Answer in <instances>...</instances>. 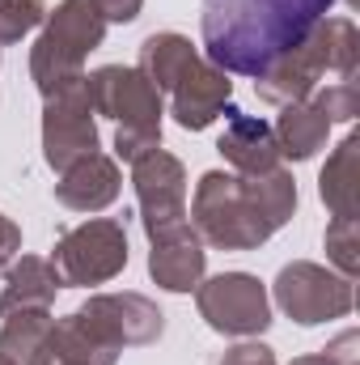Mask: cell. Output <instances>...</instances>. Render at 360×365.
Masks as SVG:
<instances>
[{
  "instance_id": "cell-1",
  "label": "cell",
  "mask_w": 360,
  "mask_h": 365,
  "mask_svg": "<svg viewBox=\"0 0 360 365\" xmlns=\"http://www.w3.org/2000/svg\"><path fill=\"white\" fill-rule=\"evenodd\" d=\"M335 0H203L208 64L238 77H259L275 56L297 47Z\"/></svg>"
},
{
  "instance_id": "cell-2",
  "label": "cell",
  "mask_w": 360,
  "mask_h": 365,
  "mask_svg": "<svg viewBox=\"0 0 360 365\" xmlns=\"http://www.w3.org/2000/svg\"><path fill=\"white\" fill-rule=\"evenodd\" d=\"M297 212V182L284 166L268 175L208 170L195 182L191 230L216 251H255Z\"/></svg>"
},
{
  "instance_id": "cell-3",
  "label": "cell",
  "mask_w": 360,
  "mask_h": 365,
  "mask_svg": "<svg viewBox=\"0 0 360 365\" xmlns=\"http://www.w3.org/2000/svg\"><path fill=\"white\" fill-rule=\"evenodd\" d=\"M356 68H360V34L352 26V17H322L297 47L275 56L255 77V93L263 102L288 106V102H305L327 73H335L339 81H356Z\"/></svg>"
},
{
  "instance_id": "cell-4",
  "label": "cell",
  "mask_w": 360,
  "mask_h": 365,
  "mask_svg": "<svg viewBox=\"0 0 360 365\" xmlns=\"http://www.w3.org/2000/svg\"><path fill=\"white\" fill-rule=\"evenodd\" d=\"M93 115H106L119 123L115 132V153L123 162H136L153 149H162V90L140 73V68H123V64H106L85 77Z\"/></svg>"
},
{
  "instance_id": "cell-5",
  "label": "cell",
  "mask_w": 360,
  "mask_h": 365,
  "mask_svg": "<svg viewBox=\"0 0 360 365\" xmlns=\"http://www.w3.org/2000/svg\"><path fill=\"white\" fill-rule=\"evenodd\" d=\"M106 38V17L97 0H64L55 13H47L38 43L30 47V81L38 86L43 98L73 86L85 77L90 51L102 47Z\"/></svg>"
},
{
  "instance_id": "cell-6",
  "label": "cell",
  "mask_w": 360,
  "mask_h": 365,
  "mask_svg": "<svg viewBox=\"0 0 360 365\" xmlns=\"http://www.w3.org/2000/svg\"><path fill=\"white\" fill-rule=\"evenodd\" d=\"M55 272L64 276V284H106L127 268V225L110 221V217H93L73 225L68 234H60L55 251H51Z\"/></svg>"
},
{
  "instance_id": "cell-7",
  "label": "cell",
  "mask_w": 360,
  "mask_h": 365,
  "mask_svg": "<svg viewBox=\"0 0 360 365\" xmlns=\"http://www.w3.org/2000/svg\"><path fill=\"white\" fill-rule=\"evenodd\" d=\"M275 306H280L292 323L318 327V323L344 319V314L356 306V289H352L348 276H339L335 268L297 259V264L280 268V276H275Z\"/></svg>"
},
{
  "instance_id": "cell-8",
  "label": "cell",
  "mask_w": 360,
  "mask_h": 365,
  "mask_svg": "<svg viewBox=\"0 0 360 365\" xmlns=\"http://www.w3.org/2000/svg\"><path fill=\"white\" fill-rule=\"evenodd\" d=\"M195 306H199V319L221 331V336H263L271 323V302L263 280L250 272H221L212 280H199L195 284Z\"/></svg>"
},
{
  "instance_id": "cell-9",
  "label": "cell",
  "mask_w": 360,
  "mask_h": 365,
  "mask_svg": "<svg viewBox=\"0 0 360 365\" xmlns=\"http://www.w3.org/2000/svg\"><path fill=\"white\" fill-rule=\"evenodd\" d=\"M97 153V123H93V102L85 90V77L55 90L43 106V158L51 170H68L81 158Z\"/></svg>"
},
{
  "instance_id": "cell-10",
  "label": "cell",
  "mask_w": 360,
  "mask_h": 365,
  "mask_svg": "<svg viewBox=\"0 0 360 365\" xmlns=\"http://www.w3.org/2000/svg\"><path fill=\"white\" fill-rule=\"evenodd\" d=\"M132 182H136V200H140V221L144 234H162L186 221V170L174 153L153 149L144 158L132 162Z\"/></svg>"
},
{
  "instance_id": "cell-11",
  "label": "cell",
  "mask_w": 360,
  "mask_h": 365,
  "mask_svg": "<svg viewBox=\"0 0 360 365\" xmlns=\"http://www.w3.org/2000/svg\"><path fill=\"white\" fill-rule=\"evenodd\" d=\"M77 314L90 319L93 327L110 344H119V349H127V344H153L166 331V314L144 293H93Z\"/></svg>"
},
{
  "instance_id": "cell-12",
  "label": "cell",
  "mask_w": 360,
  "mask_h": 365,
  "mask_svg": "<svg viewBox=\"0 0 360 365\" xmlns=\"http://www.w3.org/2000/svg\"><path fill=\"white\" fill-rule=\"evenodd\" d=\"M229 98H233L229 73H221L208 60H195L182 73V81L170 90V115H174V123L186 128V132H203L216 115H225Z\"/></svg>"
},
{
  "instance_id": "cell-13",
  "label": "cell",
  "mask_w": 360,
  "mask_h": 365,
  "mask_svg": "<svg viewBox=\"0 0 360 365\" xmlns=\"http://www.w3.org/2000/svg\"><path fill=\"white\" fill-rule=\"evenodd\" d=\"M153 251H149V272L162 289L170 293H191L199 280H203V264H208V251L199 242V234L182 221L174 230H162L149 238Z\"/></svg>"
},
{
  "instance_id": "cell-14",
  "label": "cell",
  "mask_w": 360,
  "mask_h": 365,
  "mask_svg": "<svg viewBox=\"0 0 360 365\" xmlns=\"http://www.w3.org/2000/svg\"><path fill=\"white\" fill-rule=\"evenodd\" d=\"M225 136H221V153H225V162L238 170V175H268L275 170L284 158H280V145H275V132H271V123L263 119H255V115H242L233 102L225 106Z\"/></svg>"
},
{
  "instance_id": "cell-15",
  "label": "cell",
  "mask_w": 360,
  "mask_h": 365,
  "mask_svg": "<svg viewBox=\"0 0 360 365\" xmlns=\"http://www.w3.org/2000/svg\"><path fill=\"white\" fill-rule=\"evenodd\" d=\"M119 187H123V175L115 166V158L106 153H90L81 158L77 166H68L60 182H55V200L73 212H102L106 204L119 200Z\"/></svg>"
},
{
  "instance_id": "cell-16",
  "label": "cell",
  "mask_w": 360,
  "mask_h": 365,
  "mask_svg": "<svg viewBox=\"0 0 360 365\" xmlns=\"http://www.w3.org/2000/svg\"><path fill=\"white\" fill-rule=\"evenodd\" d=\"M64 289V276L55 272L51 259L21 255L0 272V314L13 310H51L55 293Z\"/></svg>"
},
{
  "instance_id": "cell-17",
  "label": "cell",
  "mask_w": 360,
  "mask_h": 365,
  "mask_svg": "<svg viewBox=\"0 0 360 365\" xmlns=\"http://www.w3.org/2000/svg\"><path fill=\"white\" fill-rule=\"evenodd\" d=\"M275 145H280V158H292V162H309L327 136H331V119L305 98V102H288L280 106V119H275Z\"/></svg>"
},
{
  "instance_id": "cell-18",
  "label": "cell",
  "mask_w": 360,
  "mask_h": 365,
  "mask_svg": "<svg viewBox=\"0 0 360 365\" xmlns=\"http://www.w3.org/2000/svg\"><path fill=\"white\" fill-rule=\"evenodd\" d=\"M318 191L331 208V217H360V140L344 136L339 149L327 158Z\"/></svg>"
},
{
  "instance_id": "cell-19",
  "label": "cell",
  "mask_w": 360,
  "mask_h": 365,
  "mask_svg": "<svg viewBox=\"0 0 360 365\" xmlns=\"http://www.w3.org/2000/svg\"><path fill=\"white\" fill-rule=\"evenodd\" d=\"M195 60H199V51L191 47V38H182L174 30H162V34H149V38L140 43V64H136V68H140L162 93H170Z\"/></svg>"
},
{
  "instance_id": "cell-20",
  "label": "cell",
  "mask_w": 360,
  "mask_h": 365,
  "mask_svg": "<svg viewBox=\"0 0 360 365\" xmlns=\"http://www.w3.org/2000/svg\"><path fill=\"white\" fill-rule=\"evenodd\" d=\"M51 310H13L4 314V327H0V357L9 365H34L43 344H47V331H51Z\"/></svg>"
},
{
  "instance_id": "cell-21",
  "label": "cell",
  "mask_w": 360,
  "mask_h": 365,
  "mask_svg": "<svg viewBox=\"0 0 360 365\" xmlns=\"http://www.w3.org/2000/svg\"><path fill=\"white\" fill-rule=\"evenodd\" d=\"M322 242H327V259L335 264V272L356 280V272H360V221L356 217H331Z\"/></svg>"
},
{
  "instance_id": "cell-22",
  "label": "cell",
  "mask_w": 360,
  "mask_h": 365,
  "mask_svg": "<svg viewBox=\"0 0 360 365\" xmlns=\"http://www.w3.org/2000/svg\"><path fill=\"white\" fill-rule=\"evenodd\" d=\"M47 21V0H0V47L21 43Z\"/></svg>"
},
{
  "instance_id": "cell-23",
  "label": "cell",
  "mask_w": 360,
  "mask_h": 365,
  "mask_svg": "<svg viewBox=\"0 0 360 365\" xmlns=\"http://www.w3.org/2000/svg\"><path fill=\"white\" fill-rule=\"evenodd\" d=\"M309 102H314L331 123H335V119H344V123H348V119H356V115H360V86H356V81H331L327 90L309 93Z\"/></svg>"
},
{
  "instance_id": "cell-24",
  "label": "cell",
  "mask_w": 360,
  "mask_h": 365,
  "mask_svg": "<svg viewBox=\"0 0 360 365\" xmlns=\"http://www.w3.org/2000/svg\"><path fill=\"white\" fill-rule=\"evenodd\" d=\"M216 365H275V353H271L268 344H259V340H246V344L225 349V357Z\"/></svg>"
},
{
  "instance_id": "cell-25",
  "label": "cell",
  "mask_w": 360,
  "mask_h": 365,
  "mask_svg": "<svg viewBox=\"0 0 360 365\" xmlns=\"http://www.w3.org/2000/svg\"><path fill=\"white\" fill-rule=\"evenodd\" d=\"M322 353H327L335 365H360V336L356 331H344V336H335Z\"/></svg>"
},
{
  "instance_id": "cell-26",
  "label": "cell",
  "mask_w": 360,
  "mask_h": 365,
  "mask_svg": "<svg viewBox=\"0 0 360 365\" xmlns=\"http://www.w3.org/2000/svg\"><path fill=\"white\" fill-rule=\"evenodd\" d=\"M140 4H144V0H97V9H102L106 26H110V21H119V26L136 21V17H140Z\"/></svg>"
},
{
  "instance_id": "cell-27",
  "label": "cell",
  "mask_w": 360,
  "mask_h": 365,
  "mask_svg": "<svg viewBox=\"0 0 360 365\" xmlns=\"http://www.w3.org/2000/svg\"><path fill=\"white\" fill-rule=\"evenodd\" d=\"M17 255H21V230L0 212V268H9Z\"/></svg>"
},
{
  "instance_id": "cell-28",
  "label": "cell",
  "mask_w": 360,
  "mask_h": 365,
  "mask_svg": "<svg viewBox=\"0 0 360 365\" xmlns=\"http://www.w3.org/2000/svg\"><path fill=\"white\" fill-rule=\"evenodd\" d=\"M288 365H335L327 353H309V357H292Z\"/></svg>"
},
{
  "instance_id": "cell-29",
  "label": "cell",
  "mask_w": 360,
  "mask_h": 365,
  "mask_svg": "<svg viewBox=\"0 0 360 365\" xmlns=\"http://www.w3.org/2000/svg\"><path fill=\"white\" fill-rule=\"evenodd\" d=\"M348 4H360V0H348Z\"/></svg>"
},
{
  "instance_id": "cell-30",
  "label": "cell",
  "mask_w": 360,
  "mask_h": 365,
  "mask_svg": "<svg viewBox=\"0 0 360 365\" xmlns=\"http://www.w3.org/2000/svg\"><path fill=\"white\" fill-rule=\"evenodd\" d=\"M0 365H9V361H4V357H0Z\"/></svg>"
}]
</instances>
